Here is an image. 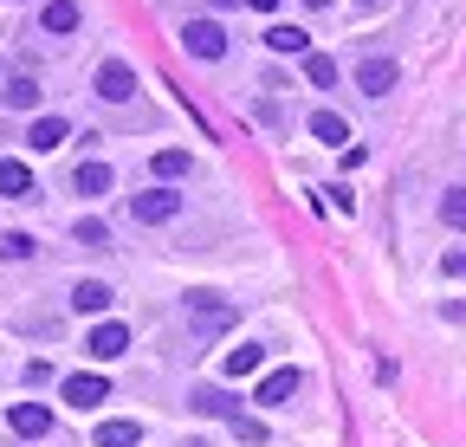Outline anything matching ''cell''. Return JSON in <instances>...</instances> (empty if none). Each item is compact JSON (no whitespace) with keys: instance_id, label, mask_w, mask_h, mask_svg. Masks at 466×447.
<instances>
[{"instance_id":"6da1fadb","label":"cell","mask_w":466,"mask_h":447,"mask_svg":"<svg viewBox=\"0 0 466 447\" xmlns=\"http://www.w3.org/2000/svg\"><path fill=\"white\" fill-rule=\"evenodd\" d=\"M182 311H188L201 330H227L233 318H240V311H233V299H220V292H182Z\"/></svg>"},{"instance_id":"7a4b0ae2","label":"cell","mask_w":466,"mask_h":447,"mask_svg":"<svg viewBox=\"0 0 466 447\" xmlns=\"http://www.w3.org/2000/svg\"><path fill=\"white\" fill-rule=\"evenodd\" d=\"M130 214L143 220V228H168V220L182 214V195L175 188H143V195H130Z\"/></svg>"},{"instance_id":"3957f363","label":"cell","mask_w":466,"mask_h":447,"mask_svg":"<svg viewBox=\"0 0 466 447\" xmlns=\"http://www.w3.org/2000/svg\"><path fill=\"white\" fill-rule=\"evenodd\" d=\"M97 97H104V104H130V97H137V72H130L124 59H104V66H97Z\"/></svg>"},{"instance_id":"277c9868","label":"cell","mask_w":466,"mask_h":447,"mask_svg":"<svg viewBox=\"0 0 466 447\" xmlns=\"http://www.w3.org/2000/svg\"><path fill=\"white\" fill-rule=\"evenodd\" d=\"M299 389H305V376H299V370H272V376L253 389V402H259V409H285L291 396H299Z\"/></svg>"},{"instance_id":"5b68a950","label":"cell","mask_w":466,"mask_h":447,"mask_svg":"<svg viewBox=\"0 0 466 447\" xmlns=\"http://www.w3.org/2000/svg\"><path fill=\"white\" fill-rule=\"evenodd\" d=\"M182 46L195 52V59H220V52H227V33H220L214 20H188V26H182Z\"/></svg>"},{"instance_id":"8992f818","label":"cell","mask_w":466,"mask_h":447,"mask_svg":"<svg viewBox=\"0 0 466 447\" xmlns=\"http://www.w3.org/2000/svg\"><path fill=\"white\" fill-rule=\"evenodd\" d=\"M0 195H7V201H33V195H39V182H33V169H26V162L0 156Z\"/></svg>"},{"instance_id":"52a82bcc","label":"cell","mask_w":466,"mask_h":447,"mask_svg":"<svg viewBox=\"0 0 466 447\" xmlns=\"http://www.w3.org/2000/svg\"><path fill=\"white\" fill-rule=\"evenodd\" d=\"M357 91L363 97H389L395 91V59H363L357 66Z\"/></svg>"},{"instance_id":"ba28073f","label":"cell","mask_w":466,"mask_h":447,"mask_svg":"<svg viewBox=\"0 0 466 447\" xmlns=\"http://www.w3.org/2000/svg\"><path fill=\"white\" fill-rule=\"evenodd\" d=\"M85 350H91L97 363H110V357H124V350H130V330H124V324H97L91 338H85Z\"/></svg>"},{"instance_id":"9c48e42d","label":"cell","mask_w":466,"mask_h":447,"mask_svg":"<svg viewBox=\"0 0 466 447\" xmlns=\"http://www.w3.org/2000/svg\"><path fill=\"white\" fill-rule=\"evenodd\" d=\"M188 409H195V415H227V422H240V396H227V389H188Z\"/></svg>"},{"instance_id":"30bf717a","label":"cell","mask_w":466,"mask_h":447,"mask_svg":"<svg viewBox=\"0 0 466 447\" xmlns=\"http://www.w3.org/2000/svg\"><path fill=\"white\" fill-rule=\"evenodd\" d=\"M14 434H26V441H39V434H52V409L46 402H14Z\"/></svg>"},{"instance_id":"8fae6325","label":"cell","mask_w":466,"mask_h":447,"mask_svg":"<svg viewBox=\"0 0 466 447\" xmlns=\"http://www.w3.org/2000/svg\"><path fill=\"white\" fill-rule=\"evenodd\" d=\"M39 26H46V33H78L85 14H78V0H46V7H39Z\"/></svg>"},{"instance_id":"7c38bea8","label":"cell","mask_w":466,"mask_h":447,"mask_svg":"<svg viewBox=\"0 0 466 447\" xmlns=\"http://www.w3.org/2000/svg\"><path fill=\"white\" fill-rule=\"evenodd\" d=\"M266 46H272V52H285V59H311V33H305V26H272V33H266Z\"/></svg>"},{"instance_id":"4fadbf2b","label":"cell","mask_w":466,"mask_h":447,"mask_svg":"<svg viewBox=\"0 0 466 447\" xmlns=\"http://www.w3.org/2000/svg\"><path fill=\"white\" fill-rule=\"evenodd\" d=\"M104 396H110L104 376H72V382H66V402H72V409H97Z\"/></svg>"},{"instance_id":"5bb4252c","label":"cell","mask_w":466,"mask_h":447,"mask_svg":"<svg viewBox=\"0 0 466 447\" xmlns=\"http://www.w3.org/2000/svg\"><path fill=\"white\" fill-rule=\"evenodd\" d=\"M72 311H110V286H104V279H78V286H72Z\"/></svg>"},{"instance_id":"9a60e30c","label":"cell","mask_w":466,"mask_h":447,"mask_svg":"<svg viewBox=\"0 0 466 447\" xmlns=\"http://www.w3.org/2000/svg\"><path fill=\"white\" fill-rule=\"evenodd\" d=\"M311 137H318V143H337V149H343V143H350V124L337 117V110H311Z\"/></svg>"},{"instance_id":"2e32d148","label":"cell","mask_w":466,"mask_h":447,"mask_svg":"<svg viewBox=\"0 0 466 447\" xmlns=\"http://www.w3.org/2000/svg\"><path fill=\"white\" fill-rule=\"evenodd\" d=\"M26 143H33V149H58V143H72V124H66V117H39Z\"/></svg>"},{"instance_id":"e0dca14e","label":"cell","mask_w":466,"mask_h":447,"mask_svg":"<svg viewBox=\"0 0 466 447\" xmlns=\"http://www.w3.org/2000/svg\"><path fill=\"white\" fill-rule=\"evenodd\" d=\"M0 97H7L14 110H33V104H39V78H33V72H14V78H7V91H0Z\"/></svg>"},{"instance_id":"ac0fdd59","label":"cell","mask_w":466,"mask_h":447,"mask_svg":"<svg viewBox=\"0 0 466 447\" xmlns=\"http://www.w3.org/2000/svg\"><path fill=\"white\" fill-rule=\"evenodd\" d=\"M259 363H266V344H240V350H227V376H233V382L253 376Z\"/></svg>"},{"instance_id":"d6986e66","label":"cell","mask_w":466,"mask_h":447,"mask_svg":"<svg viewBox=\"0 0 466 447\" xmlns=\"http://www.w3.org/2000/svg\"><path fill=\"white\" fill-rule=\"evenodd\" d=\"M72 188H78V195H104V188H110V169H104V162H78V169H72Z\"/></svg>"},{"instance_id":"ffe728a7","label":"cell","mask_w":466,"mask_h":447,"mask_svg":"<svg viewBox=\"0 0 466 447\" xmlns=\"http://www.w3.org/2000/svg\"><path fill=\"white\" fill-rule=\"evenodd\" d=\"M72 234H78V247H85V253H104V247H110V228H104L97 214H85V220H78Z\"/></svg>"},{"instance_id":"44dd1931","label":"cell","mask_w":466,"mask_h":447,"mask_svg":"<svg viewBox=\"0 0 466 447\" xmlns=\"http://www.w3.org/2000/svg\"><path fill=\"white\" fill-rule=\"evenodd\" d=\"M156 176H162V188L182 182L188 176V149H156Z\"/></svg>"},{"instance_id":"7402d4cb","label":"cell","mask_w":466,"mask_h":447,"mask_svg":"<svg viewBox=\"0 0 466 447\" xmlns=\"http://www.w3.org/2000/svg\"><path fill=\"white\" fill-rule=\"evenodd\" d=\"M97 447H137V422H97Z\"/></svg>"},{"instance_id":"603a6c76","label":"cell","mask_w":466,"mask_h":447,"mask_svg":"<svg viewBox=\"0 0 466 447\" xmlns=\"http://www.w3.org/2000/svg\"><path fill=\"white\" fill-rule=\"evenodd\" d=\"M305 78H311L318 91H330V85H337V59H324V52H311V59H305Z\"/></svg>"},{"instance_id":"cb8c5ba5","label":"cell","mask_w":466,"mask_h":447,"mask_svg":"<svg viewBox=\"0 0 466 447\" xmlns=\"http://www.w3.org/2000/svg\"><path fill=\"white\" fill-rule=\"evenodd\" d=\"M441 220H447V228H466V188H447L441 195Z\"/></svg>"},{"instance_id":"d4e9b609","label":"cell","mask_w":466,"mask_h":447,"mask_svg":"<svg viewBox=\"0 0 466 447\" xmlns=\"http://www.w3.org/2000/svg\"><path fill=\"white\" fill-rule=\"evenodd\" d=\"M0 259H33V234H7L0 240Z\"/></svg>"},{"instance_id":"484cf974","label":"cell","mask_w":466,"mask_h":447,"mask_svg":"<svg viewBox=\"0 0 466 447\" xmlns=\"http://www.w3.org/2000/svg\"><path fill=\"white\" fill-rule=\"evenodd\" d=\"M233 434H240V441H253V447H259V441H266V422H259V415H240V422H233Z\"/></svg>"},{"instance_id":"4316f807","label":"cell","mask_w":466,"mask_h":447,"mask_svg":"<svg viewBox=\"0 0 466 447\" xmlns=\"http://www.w3.org/2000/svg\"><path fill=\"white\" fill-rule=\"evenodd\" d=\"M39 382H52V363L46 357H26V389H39Z\"/></svg>"},{"instance_id":"83f0119b","label":"cell","mask_w":466,"mask_h":447,"mask_svg":"<svg viewBox=\"0 0 466 447\" xmlns=\"http://www.w3.org/2000/svg\"><path fill=\"white\" fill-rule=\"evenodd\" d=\"M441 272H447V279H466V247H453V253L441 259Z\"/></svg>"},{"instance_id":"f1b7e54d","label":"cell","mask_w":466,"mask_h":447,"mask_svg":"<svg viewBox=\"0 0 466 447\" xmlns=\"http://www.w3.org/2000/svg\"><path fill=\"white\" fill-rule=\"evenodd\" d=\"M247 7H259V14H272V7H279V0H247Z\"/></svg>"},{"instance_id":"f546056e","label":"cell","mask_w":466,"mask_h":447,"mask_svg":"<svg viewBox=\"0 0 466 447\" xmlns=\"http://www.w3.org/2000/svg\"><path fill=\"white\" fill-rule=\"evenodd\" d=\"M214 7H240V0H214Z\"/></svg>"},{"instance_id":"4dcf8cb0","label":"cell","mask_w":466,"mask_h":447,"mask_svg":"<svg viewBox=\"0 0 466 447\" xmlns=\"http://www.w3.org/2000/svg\"><path fill=\"white\" fill-rule=\"evenodd\" d=\"M305 7H330V0H305Z\"/></svg>"}]
</instances>
